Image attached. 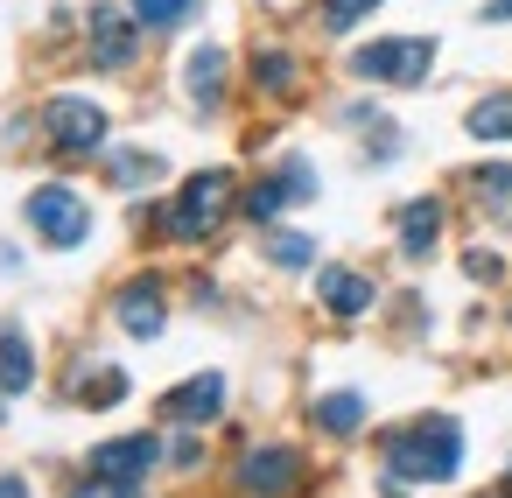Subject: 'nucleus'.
I'll use <instances>...</instances> for the list:
<instances>
[{
    "label": "nucleus",
    "mask_w": 512,
    "mask_h": 498,
    "mask_svg": "<svg viewBox=\"0 0 512 498\" xmlns=\"http://www.w3.org/2000/svg\"><path fill=\"white\" fill-rule=\"evenodd\" d=\"M463 463V428L449 414H428V421H407L386 435V477L393 484H449Z\"/></svg>",
    "instance_id": "1"
},
{
    "label": "nucleus",
    "mask_w": 512,
    "mask_h": 498,
    "mask_svg": "<svg viewBox=\"0 0 512 498\" xmlns=\"http://www.w3.org/2000/svg\"><path fill=\"white\" fill-rule=\"evenodd\" d=\"M225 211H232V176H225V169H204V176H190L183 197L162 211V232H169V239H211Z\"/></svg>",
    "instance_id": "2"
},
{
    "label": "nucleus",
    "mask_w": 512,
    "mask_h": 498,
    "mask_svg": "<svg viewBox=\"0 0 512 498\" xmlns=\"http://www.w3.org/2000/svg\"><path fill=\"white\" fill-rule=\"evenodd\" d=\"M428 64H435V43H428V36L365 43V50L351 57V71H358V78H372V85H421V78H428Z\"/></svg>",
    "instance_id": "3"
},
{
    "label": "nucleus",
    "mask_w": 512,
    "mask_h": 498,
    "mask_svg": "<svg viewBox=\"0 0 512 498\" xmlns=\"http://www.w3.org/2000/svg\"><path fill=\"white\" fill-rule=\"evenodd\" d=\"M29 225H36L50 246H85L92 204H85L78 190H64V183H43V190H29Z\"/></svg>",
    "instance_id": "4"
},
{
    "label": "nucleus",
    "mask_w": 512,
    "mask_h": 498,
    "mask_svg": "<svg viewBox=\"0 0 512 498\" xmlns=\"http://www.w3.org/2000/svg\"><path fill=\"white\" fill-rule=\"evenodd\" d=\"M43 134L57 155H99L106 148V113L92 99H50L43 106Z\"/></svg>",
    "instance_id": "5"
},
{
    "label": "nucleus",
    "mask_w": 512,
    "mask_h": 498,
    "mask_svg": "<svg viewBox=\"0 0 512 498\" xmlns=\"http://www.w3.org/2000/svg\"><path fill=\"white\" fill-rule=\"evenodd\" d=\"M309 197H316V169H309V162H281V176L253 183L239 211H246L253 225H267V218H281L288 204H309Z\"/></svg>",
    "instance_id": "6"
},
{
    "label": "nucleus",
    "mask_w": 512,
    "mask_h": 498,
    "mask_svg": "<svg viewBox=\"0 0 512 498\" xmlns=\"http://www.w3.org/2000/svg\"><path fill=\"white\" fill-rule=\"evenodd\" d=\"M162 463V442L155 435H120V442H99L92 449V477H113V484H134L141 491V477Z\"/></svg>",
    "instance_id": "7"
},
{
    "label": "nucleus",
    "mask_w": 512,
    "mask_h": 498,
    "mask_svg": "<svg viewBox=\"0 0 512 498\" xmlns=\"http://www.w3.org/2000/svg\"><path fill=\"white\" fill-rule=\"evenodd\" d=\"M218 407H225V379L218 372H197V379L162 393V421H176V428H204V421H218Z\"/></svg>",
    "instance_id": "8"
},
{
    "label": "nucleus",
    "mask_w": 512,
    "mask_h": 498,
    "mask_svg": "<svg viewBox=\"0 0 512 498\" xmlns=\"http://www.w3.org/2000/svg\"><path fill=\"white\" fill-rule=\"evenodd\" d=\"M141 50V22L120 15V8H92V64L99 71H127Z\"/></svg>",
    "instance_id": "9"
},
{
    "label": "nucleus",
    "mask_w": 512,
    "mask_h": 498,
    "mask_svg": "<svg viewBox=\"0 0 512 498\" xmlns=\"http://www.w3.org/2000/svg\"><path fill=\"white\" fill-rule=\"evenodd\" d=\"M393 232H400V253L407 260H428L435 239H442V197H407L393 211Z\"/></svg>",
    "instance_id": "10"
},
{
    "label": "nucleus",
    "mask_w": 512,
    "mask_h": 498,
    "mask_svg": "<svg viewBox=\"0 0 512 498\" xmlns=\"http://www.w3.org/2000/svg\"><path fill=\"white\" fill-rule=\"evenodd\" d=\"M113 309H120V330L127 337H162V281L155 274H141V281H127L120 295H113Z\"/></svg>",
    "instance_id": "11"
},
{
    "label": "nucleus",
    "mask_w": 512,
    "mask_h": 498,
    "mask_svg": "<svg viewBox=\"0 0 512 498\" xmlns=\"http://www.w3.org/2000/svg\"><path fill=\"white\" fill-rule=\"evenodd\" d=\"M295 477H302V456H295V449H253V456L239 463V484H246L253 498H281V491H295Z\"/></svg>",
    "instance_id": "12"
},
{
    "label": "nucleus",
    "mask_w": 512,
    "mask_h": 498,
    "mask_svg": "<svg viewBox=\"0 0 512 498\" xmlns=\"http://www.w3.org/2000/svg\"><path fill=\"white\" fill-rule=\"evenodd\" d=\"M316 295H323L330 316H365V309H372V281L351 274V267H323V274H316Z\"/></svg>",
    "instance_id": "13"
},
{
    "label": "nucleus",
    "mask_w": 512,
    "mask_h": 498,
    "mask_svg": "<svg viewBox=\"0 0 512 498\" xmlns=\"http://www.w3.org/2000/svg\"><path fill=\"white\" fill-rule=\"evenodd\" d=\"M225 71H232V64H225V50H218V43H204V50L190 57V71H183V78H190V99H197V106H218V99H225Z\"/></svg>",
    "instance_id": "14"
},
{
    "label": "nucleus",
    "mask_w": 512,
    "mask_h": 498,
    "mask_svg": "<svg viewBox=\"0 0 512 498\" xmlns=\"http://www.w3.org/2000/svg\"><path fill=\"white\" fill-rule=\"evenodd\" d=\"M71 400H85V407H113V400H127V372H120V365H92V372H78V379H71Z\"/></svg>",
    "instance_id": "15"
},
{
    "label": "nucleus",
    "mask_w": 512,
    "mask_h": 498,
    "mask_svg": "<svg viewBox=\"0 0 512 498\" xmlns=\"http://www.w3.org/2000/svg\"><path fill=\"white\" fill-rule=\"evenodd\" d=\"M29 379H36L29 337H22V330H0V393H22Z\"/></svg>",
    "instance_id": "16"
},
{
    "label": "nucleus",
    "mask_w": 512,
    "mask_h": 498,
    "mask_svg": "<svg viewBox=\"0 0 512 498\" xmlns=\"http://www.w3.org/2000/svg\"><path fill=\"white\" fill-rule=\"evenodd\" d=\"M316 428H323V435H358V428H365V400H358V393L316 400Z\"/></svg>",
    "instance_id": "17"
},
{
    "label": "nucleus",
    "mask_w": 512,
    "mask_h": 498,
    "mask_svg": "<svg viewBox=\"0 0 512 498\" xmlns=\"http://www.w3.org/2000/svg\"><path fill=\"white\" fill-rule=\"evenodd\" d=\"M470 190H477V204H484V211L512 218V169H505V162H484V169H470Z\"/></svg>",
    "instance_id": "18"
},
{
    "label": "nucleus",
    "mask_w": 512,
    "mask_h": 498,
    "mask_svg": "<svg viewBox=\"0 0 512 498\" xmlns=\"http://www.w3.org/2000/svg\"><path fill=\"white\" fill-rule=\"evenodd\" d=\"M470 134L477 141H512V92H491L470 106Z\"/></svg>",
    "instance_id": "19"
},
{
    "label": "nucleus",
    "mask_w": 512,
    "mask_h": 498,
    "mask_svg": "<svg viewBox=\"0 0 512 498\" xmlns=\"http://www.w3.org/2000/svg\"><path fill=\"white\" fill-rule=\"evenodd\" d=\"M253 85L274 92V99H288V92H295V57H288V50H260V57H253Z\"/></svg>",
    "instance_id": "20"
},
{
    "label": "nucleus",
    "mask_w": 512,
    "mask_h": 498,
    "mask_svg": "<svg viewBox=\"0 0 512 498\" xmlns=\"http://www.w3.org/2000/svg\"><path fill=\"white\" fill-rule=\"evenodd\" d=\"M197 8H204V0H134V22L141 29H183Z\"/></svg>",
    "instance_id": "21"
},
{
    "label": "nucleus",
    "mask_w": 512,
    "mask_h": 498,
    "mask_svg": "<svg viewBox=\"0 0 512 498\" xmlns=\"http://www.w3.org/2000/svg\"><path fill=\"white\" fill-rule=\"evenodd\" d=\"M372 8H379V0H323V29H330V36H344V29H358Z\"/></svg>",
    "instance_id": "22"
},
{
    "label": "nucleus",
    "mask_w": 512,
    "mask_h": 498,
    "mask_svg": "<svg viewBox=\"0 0 512 498\" xmlns=\"http://www.w3.org/2000/svg\"><path fill=\"white\" fill-rule=\"evenodd\" d=\"M309 253H316V246H309L302 232H274V246H267V260H274V267H288V274H295V267H309Z\"/></svg>",
    "instance_id": "23"
},
{
    "label": "nucleus",
    "mask_w": 512,
    "mask_h": 498,
    "mask_svg": "<svg viewBox=\"0 0 512 498\" xmlns=\"http://www.w3.org/2000/svg\"><path fill=\"white\" fill-rule=\"evenodd\" d=\"M162 162L155 155H113V183H155Z\"/></svg>",
    "instance_id": "24"
},
{
    "label": "nucleus",
    "mask_w": 512,
    "mask_h": 498,
    "mask_svg": "<svg viewBox=\"0 0 512 498\" xmlns=\"http://www.w3.org/2000/svg\"><path fill=\"white\" fill-rule=\"evenodd\" d=\"M463 274H470V281H498V274H505V260H498V253H484V246H477V253H470V260H463Z\"/></svg>",
    "instance_id": "25"
},
{
    "label": "nucleus",
    "mask_w": 512,
    "mask_h": 498,
    "mask_svg": "<svg viewBox=\"0 0 512 498\" xmlns=\"http://www.w3.org/2000/svg\"><path fill=\"white\" fill-rule=\"evenodd\" d=\"M71 498H134V484H113V477H92V484H78Z\"/></svg>",
    "instance_id": "26"
},
{
    "label": "nucleus",
    "mask_w": 512,
    "mask_h": 498,
    "mask_svg": "<svg viewBox=\"0 0 512 498\" xmlns=\"http://www.w3.org/2000/svg\"><path fill=\"white\" fill-rule=\"evenodd\" d=\"M484 22H512V0H491V8H484Z\"/></svg>",
    "instance_id": "27"
},
{
    "label": "nucleus",
    "mask_w": 512,
    "mask_h": 498,
    "mask_svg": "<svg viewBox=\"0 0 512 498\" xmlns=\"http://www.w3.org/2000/svg\"><path fill=\"white\" fill-rule=\"evenodd\" d=\"M0 498H29V484L22 477H0Z\"/></svg>",
    "instance_id": "28"
},
{
    "label": "nucleus",
    "mask_w": 512,
    "mask_h": 498,
    "mask_svg": "<svg viewBox=\"0 0 512 498\" xmlns=\"http://www.w3.org/2000/svg\"><path fill=\"white\" fill-rule=\"evenodd\" d=\"M505 491H512V477H505Z\"/></svg>",
    "instance_id": "29"
}]
</instances>
